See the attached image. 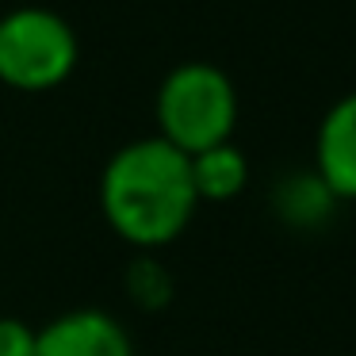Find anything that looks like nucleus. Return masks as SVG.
<instances>
[{"label":"nucleus","mask_w":356,"mask_h":356,"mask_svg":"<svg viewBox=\"0 0 356 356\" xmlns=\"http://www.w3.org/2000/svg\"><path fill=\"white\" fill-rule=\"evenodd\" d=\"M77 35L50 8L0 16V81L19 92H50L77 70Z\"/></svg>","instance_id":"7ed1b4c3"},{"label":"nucleus","mask_w":356,"mask_h":356,"mask_svg":"<svg viewBox=\"0 0 356 356\" xmlns=\"http://www.w3.org/2000/svg\"><path fill=\"white\" fill-rule=\"evenodd\" d=\"M272 203H276V211H280L284 222H291V226H318V222H325V215L333 211V203H337V200H333L330 188H325L314 172H295V177H287L284 184L276 188Z\"/></svg>","instance_id":"0eeeda50"},{"label":"nucleus","mask_w":356,"mask_h":356,"mask_svg":"<svg viewBox=\"0 0 356 356\" xmlns=\"http://www.w3.org/2000/svg\"><path fill=\"white\" fill-rule=\"evenodd\" d=\"M35 325L24 318H0V356H35Z\"/></svg>","instance_id":"1a4fd4ad"},{"label":"nucleus","mask_w":356,"mask_h":356,"mask_svg":"<svg viewBox=\"0 0 356 356\" xmlns=\"http://www.w3.org/2000/svg\"><path fill=\"white\" fill-rule=\"evenodd\" d=\"M188 161H192V184L200 203H230L249 184V161L234 142L211 146L203 154L188 157Z\"/></svg>","instance_id":"423d86ee"},{"label":"nucleus","mask_w":356,"mask_h":356,"mask_svg":"<svg viewBox=\"0 0 356 356\" xmlns=\"http://www.w3.org/2000/svg\"><path fill=\"white\" fill-rule=\"evenodd\" d=\"M314 177L330 188L333 200L356 203V92L341 96L318 123Z\"/></svg>","instance_id":"39448f33"},{"label":"nucleus","mask_w":356,"mask_h":356,"mask_svg":"<svg viewBox=\"0 0 356 356\" xmlns=\"http://www.w3.org/2000/svg\"><path fill=\"white\" fill-rule=\"evenodd\" d=\"M195 207L192 161L157 134L119 146L100 172L104 222L138 253L172 245L192 226Z\"/></svg>","instance_id":"f257e3e1"},{"label":"nucleus","mask_w":356,"mask_h":356,"mask_svg":"<svg viewBox=\"0 0 356 356\" xmlns=\"http://www.w3.org/2000/svg\"><path fill=\"white\" fill-rule=\"evenodd\" d=\"M154 115H157V138L177 146L180 154L195 157L203 149L234 138L238 92H234V81L218 65L188 62L177 65L161 81Z\"/></svg>","instance_id":"f03ea898"},{"label":"nucleus","mask_w":356,"mask_h":356,"mask_svg":"<svg viewBox=\"0 0 356 356\" xmlns=\"http://www.w3.org/2000/svg\"><path fill=\"white\" fill-rule=\"evenodd\" d=\"M35 356H134V341L115 314L100 307H73L39 325Z\"/></svg>","instance_id":"20e7f679"},{"label":"nucleus","mask_w":356,"mask_h":356,"mask_svg":"<svg viewBox=\"0 0 356 356\" xmlns=\"http://www.w3.org/2000/svg\"><path fill=\"white\" fill-rule=\"evenodd\" d=\"M127 295L142 310H161L172 299V276L154 253H138L127 264Z\"/></svg>","instance_id":"6e6552de"}]
</instances>
